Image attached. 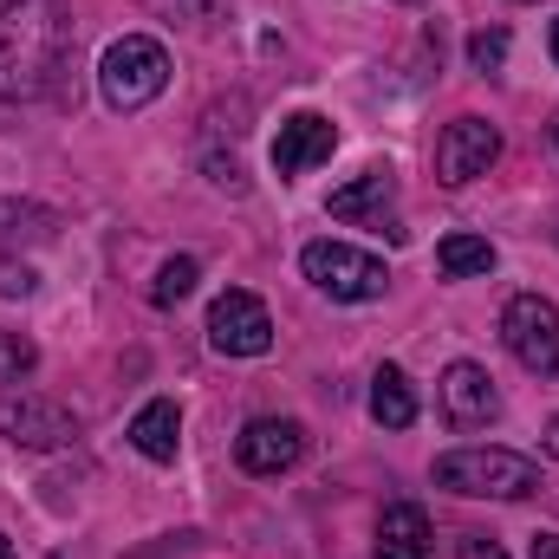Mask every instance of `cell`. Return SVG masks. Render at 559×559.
<instances>
[{
    "instance_id": "6da1fadb",
    "label": "cell",
    "mask_w": 559,
    "mask_h": 559,
    "mask_svg": "<svg viewBox=\"0 0 559 559\" xmlns=\"http://www.w3.org/2000/svg\"><path fill=\"white\" fill-rule=\"evenodd\" d=\"M72 7L66 0H7L0 7V98L7 105H39L66 92L72 72Z\"/></svg>"
},
{
    "instance_id": "7a4b0ae2",
    "label": "cell",
    "mask_w": 559,
    "mask_h": 559,
    "mask_svg": "<svg viewBox=\"0 0 559 559\" xmlns=\"http://www.w3.org/2000/svg\"><path fill=\"white\" fill-rule=\"evenodd\" d=\"M436 488L468 501H527L540 495V462L514 449H449L436 455Z\"/></svg>"
},
{
    "instance_id": "3957f363",
    "label": "cell",
    "mask_w": 559,
    "mask_h": 559,
    "mask_svg": "<svg viewBox=\"0 0 559 559\" xmlns=\"http://www.w3.org/2000/svg\"><path fill=\"white\" fill-rule=\"evenodd\" d=\"M163 85H169V52H163L150 33H124V39L105 46V59H98V92H105L111 111L131 118V111H143V105L163 98Z\"/></svg>"
},
{
    "instance_id": "277c9868",
    "label": "cell",
    "mask_w": 559,
    "mask_h": 559,
    "mask_svg": "<svg viewBox=\"0 0 559 559\" xmlns=\"http://www.w3.org/2000/svg\"><path fill=\"white\" fill-rule=\"evenodd\" d=\"M299 274L312 280L319 293H332V299H345V306H365V299H384V286H391V267H384L378 254H365V248H352V241H312V248L299 254Z\"/></svg>"
},
{
    "instance_id": "5b68a950",
    "label": "cell",
    "mask_w": 559,
    "mask_h": 559,
    "mask_svg": "<svg viewBox=\"0 0 559 559\" xmlns=\"http://www.w3.org/2000/svg\"><path fill=\"white\" fill-rule=\"evenodd\" d=\"M501 345L514 352L521 371L559 378V306L547 293H514L501 312Z\"/></svg>"
},
{
    "instance_id": "8992f818",
    "label": "cell",
    "mask_w": 559,
    "mask_h": 559,
    "mask_svg": "<svg viewBox=\"0 0 559 559\" xmlns=\"http://www.w3.org/2000/svg\"><path fill=\"white\" fill-rule=\"evenodd\" d=\"M209 345H215L222 358H267V352H274V319H267V306H261L254 293L228 286V293L209 306Z\"/></svg>"
},
{
    "instance_id": "52a82bcc",
    "label": "cell",
    "mask_w": 559,
    "mask_h": 559,
    "mask_svg": "<svg viewBox=\"0 0 559 559\" xmlns=\"http://www.w3.org/2000/svg\"><path fill=\"white\" fill-rule=\"evenodd\" d=\"M0 436L13 442V449H66V442H79V417L66 411V404H52V397H33V391H7L0 397Z\"/></svg>"
},
{
    "instance_id": "ba28073f",
    "label": "cell",
    "mask_w": 559,
    "mask_h": 559,
    "mask_svg": "<svg viewBox=\"0 0 559 559\" xmlns=\"http://www.w3.org/2000/svg\"><path fill=\"white\" fill-rule=\"evenodd\" d=\"M495 156H501V131H495L488 118H455V124L436 138V182L462 189V182L488 176Z\"/></svg>"
},
{
    "instance_id": "9c48e42d",
    "label": "cell",
    "mask_w": 559,
    "mask_h": 559,
    "mask_svg": "<svg viewBox=\"0 0 559 559\" xmlns=\"http://www.w3.org/2000/svg\"><path fill=\"white\" fill-rule=\"evenodd\" d=\"M436 397H442L449 429H488V423L501 417V391H495V378H488L481 365H468V358H455V365L442 371Z\"/></svg>"
},
{
    "instance_id": "30bf717a",
    "label": "cell",
    "mask_w": 559,
    "mask_h": 559,
    "mask_svg": "<svg viewBox=\"0 0 559 559\" xmlns=\"http://www.w3.org/2000/svg\"><path fill=\"white\" fill-rule=\"evenodd\" d=\"M299 455H306V429L293 417H254L235 436V462L248 475H286Z\"/></svg>"
},
{
    "instance_id": "8fae6325",
    "label": "cell",
    "mask_w": 559,
    "mask_h": 559,
    "mask_svg": "<svg viewBox=\"0 0 559 559\" xmlns=\"http://www.w3.org/2000/svg\"><path fill=\"white\" fill-rule=\"evenodd\" d=\"M332 150H338V124H332V118L293 111V118L280 124V138H274V169L280 176H306V169H319Z\"/></svg>"
},
{
    "instance_id": "7c38bea8",
    "label": "cell",
    "mask_w": 559,
    "mask_h": 559,
    "mask_svg": "<svg viewBox=\"0 0 559 559\" xmlns=\"http://www.w3.org/2000/svg\"><path fill=\"white\" fill-rule=\"evenodd\" d=\"M391 202H397V176H391V169H365L358 182L332 189L325 215H332V222H378V228H391V222H384ZM391 241H404V228H391Z\"/></svg>"
},
{
    "instance_id": "4fadbf2b",
    "label": "cell",
    "mask_w": 559,
    "mask_h": 559,
    "mask_svg": "<svg viewBox=\"0 0 559 559\" xmlns=\"http://www.w3.org/2000/svg\"><path fill=\"white\" fill-rule=\"evenodd\" d=\"M131 449H138L143 462H176V449H182V411L169 397H150L131 417Z\"/></svg>"
},
{
    "instance_id": "5bb4252c",
    "label": "cell",
    "mask_w": 559,
    "mask_h": 559,
    "mask_svg": "<svg viewBox=\"0 0 559 559\" xmlns=\"http://www.w3.org/2000/svg\"><path fill=\"white\" fill-rule=\"evenodd\" d=\"M429 547H436V534H429V514H423L417 501L384 508V521H378V559H429Z\"/></svg>"
},
{
    "instance_id": "9a60e30c",
    "label": "cell",
    "mask_w": 559,
    "mask_h": 559,
    "mask_svg": "<svg viewBox=\"0 0 559 559\" xmlns=\"http://www.w3.org/2000/svg\"><path fill=\"white\" fill-rule=\"evenodd\" d=\"M52 228H59L52 209L20 202V195H0V254H13V248H39V241H52Z\"/></svg>"
},
{
    "instance_id": "2e32d148",
    "label": "cell",
    "mask_w": 559,
    "mask_h": 559,
    "mask_svg": "<svg viewBox=\"0 0 559 559\" xmlns=\"http://www.w3.org/2000/svg\"><path fill=\"white\" fill-rule=\"evenodd\" d=\"M371 417L384 423V429H411L417 423V391H411V378L397 365H384L371 378Z\"/></svg>"
},
{
    "instance_id": "e0dca14e",
    "label": "cell",
    "mask_w": 559,
    "mask_h": 559,
    "mask_svg": "<svg viewBox=\"0 0 559 559\" xmlns=\"http://www.w3.org/2000/svg\"><path fill=\"white\" fill-rule=\"evenodd\" d=\"M436 267H442L449 280L495 274V241H481V235H442V248H436Z\"/></svg>"
},
{
    "instance_id": "ac0fdd59",
    "label": "cell",
    "mask_w": 559,
    "mask_h": 559,
    "mask_svg": "<svg viewBox=\"0 0 559 559\" xmlns=\"http://www.w3.org/2000/svg\"><path fill=\"white\" fill-rule=\"evenodd\" d=\"M195 280H202L195 254H176V261H163V274H156V286H150V299H156V306H182V299L195 293Z\"/></svg>"
},
{
    "instance_id": "d6986e66",
    "label": "cell",
    "mask_w": 559,
    "mask_h": 559,
    "mask_svg": "<svg viewBox=\"0 0 559 559\" xmlns=\"http://www.w3.org/2000/svg\"><path fill=\"white\" fill-rule=\"evenodd\" d=\"M33 365H39V345H33L26 332H0V384L33 378Z\"/></svg>"
},
{
    "instance_id": "ffe728a7",
    "label": "cell",
    "mask_w": 559,
    "mask_h": 559,
    "mask_svg": "<svg viewBox=\"0 0 559 559\" xmlns=\"http://www.w3.org/2000/svg\"><path fill=\"white\" fill-rule=\"evenodd\" d=\"M501 59H508V26H481L468 39V66L475 72H501Z\"/></svg>"
},
{
    "instance_id": "44dd1931",
    "label": "cell",
    "mask_w": 559,
    "mask_h": 559,
    "mask_svg": "<svg viewBox=\"0 0 559 559\" xmlns=\"http://www.w3.org/2000/svg\"><path fill=\"white\" fill-rule=\"evenodd\" d=\"M33 286H39V274H33L26 261H7V254H0V293H7V299H26Z\"/></svg>"
},
{
    "instance_id": "7402d4cb",
    "label": "cell",
    "mask_w": 559,
    "mask_h": 559,
    "mask_svg": "<svg viewBox=\"0 0 559 559\" xmlns=\"http://www.w3.org/2000/svg\"><path fill=\"white\" fill-rule=\"evenodd\" d=\"M455 559H508V547H501L495 534H462V547H455Z\"/></svg>"
},
{
    "instance_id": "603a6c76",
    "label": "cell",
    "mask_w": 559,
    "mask_h": 559,
    "mask_svg": "<svg viewBox=\"0 0 559 559\" xmlns=\"http://www.w3.org/2000/svg\"><path fill=\"white\" fill-rule=\"evenodd\" d=\"M527 559H559V534H534V547H527Z\"/></svg>"
},
{
    "instance_id": "cb8c5ba5",
    "label": "cell",
    "mask_w": 559,
    "mask_h": 559,
    "mask_svg": "<svg viewBox=\"0 0 559 559\" xmlns=\"http://www.w3.org/2000/svg\"><path fill=\"white\" fill-rule=\"evenodd\" d=\"M547 455H554V462H559V417L547 423Z\"/></svg>"
},
{
    "instance_id": "d4e9b609",
    "label": "cell",
    "mask_w": 559,
    "mask_h": 559,
    "mask_svg": "<svg viewBox=\"0 0 559 559\" xmlns=\"http://www.w3.org/2000/svg\"><path fill=\"white\" fill-rule=\"evenodd\" d=\"M547 138H554V143H559V111H554V124H547Z\"/></svg>"
},
{
    "instance_id": "484cf974",
    "label": "cell",
    "mask_w": 559,
    "mask_h": 559,
    "mask_svg": "<svg viewBox=\"0 0 559 559\" xmlns=\"http://www.w3.org/2000/svg\"><path fill=\"white\" fill-rule=\"evenodd\" d=\"M554 66H559V20H554Z\"/></svg>"
},
{
    "instance_id": "4316f807",
    "label": "cell",
    "mask_w": 559,
    "mask_h": 559,
    "mask_svg": "<svg viewBox=\"0 0 559 559\" xmlns=\"http://www.w3.org/2000/svg\"><path fill=\"white\" fill-rule=\"evenodd\" d=\"M0 559H13V547H7V534H0Z\"/></svg>"
},
{
    "instance_id": "83f0119b",
    "label": "cell",
    "mask_w": 559,
    "mask_h": 559,
    "mask_svg": "<svg viewBox=\"0 0 559 559\" xmlns=\"http://www.w3.org/2000/svg\"><path fill=\"white\" fill-rule=\"evenodd\" d=\"M554 241H559V228H554Z\"/></svg>"
},
{
    "instance_id": "f1b7e54d",
    "label": "cell",
    "mask_w": 559,
    "mask_h": 559,
    "mask_svg": "<svg viewBox=\"0 0 559 559\" xmlns=\"http://www.w3.org/2000/svg\"><path fill=\"white\" fill-rule=\"evenodd\" d=\"M527 7H534V0H527Z\"/></svg>"
}]
</instances>
